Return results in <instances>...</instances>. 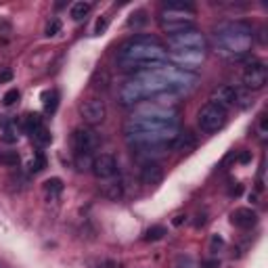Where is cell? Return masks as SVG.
Returning <instances> with one entry per match:
<instances>
[{
  "label": "cell",
  "mask_w": 268,
  "mask_h": 268,
  "mask_svg": "<svg viewBox=\"0 0 268 268\" xmlns=\"http://www.w3.org/2000/svg\"><path fill=\"white\" fill-rule=\"evenodd\" d=\"M195 84H197V76L195 74L164 63L155 69L134 74L130 80L124 82L120 88V103L134 105L149 97L187 95L195 88Z\"/></svg>",
  "instance_id": "obj_1"
},
{
  "label": "cell",
  "mask_w": 268,
  "mask_h": 268,
  "mask_svg": "<svg viewBox=\"0 0 268 268\" xmlns=\"http://www.w3.org/2000/svg\"><path fill=\"white\" fill-rule=\"evenodd\" d=\"M168 61V50L153 36H134L126 40L117 50V69L126 74H140L149 71Z\"/></svg>",
  "instance_id": "obj_2"
},
{
  "label": "cell",
  "mask_w": 268,
  "mask_h": 268,
  "mask_svg": "<svg viewBox=\"0 0 268 268\" xmlns=\"http://www.w3.org/2000/svg\"><path fill=\"white\" fill-rule=\"evenodd\" d=\"M214 40H216L218 52L226 57H243L252 46L254 34L252 27L243 21H228L216 27L214 32Z\"/></svg>",
  "instance_id": "obj_3"
},
{
  "label": "cell",
  "mask_w": 268,
  "mask_h": 268,
  "mask_svg": "<svg viewBox=\"0 0 268 268\" xmlns=\"http://www.w3.org/2000/svg\"><path fill=\"white\" fill-rule=\"evenodd\" d=\"M162 29L170 36L195 27V7L191 3H164L159 13Z\"/></svg>",
  "instance_id": "obj_4"
},
{
  "label": "cell",
  "mask_w": 268,
  "mask_h": 268,
  "mask_svg": "<svg viewBox=\"0 0 268 268\" xmlns=\"http://www.w3.org/2000/svg\"><path fill=\"white\" fill-rule=\"evenodd\" d=\"M226 117H228V111H224L222 107L214 103H205L197 113V126L203 134H214L224 128Z\"/></svg>",
  "instance_id": "obj_5"
},
{
  "label": "cell",
  "mask_w": 268,
  "mask_h": 268,
  "mask_svg": "<svg viewBox=\"0 0 268 268\" xmlns=\"http://www.w3.org/2000/svg\"><path fill=\"white\" fill-rule=\"evenodd\" d=\"M69 147L74 155H93V151L99 147V136L93 128L80 126L71 132L69 136Z\"/></svg>",
  "instance_id": "obj_6"
},
{
  "label": "cell",
  "mask_w": 268,
  "mask_h": 268,
  "mask_svg": "<svg viewBox=\"0 0 268 268\" xmlns=\"http://www.w3.org/2000/svg\"><path fill=\"white\" fill-rule=\"evenodd\" d=\"M168 44L172 50H205V36L199 29H185L181 34L168 36Z\"/></svg>",
  "instance_id": "obj_7"
},
{
  "label": "cell",
  "mask_w": 268,
  "mask_h": 268,
  "mask_svg": "<svg viewBox=\"0 0 268 268\" xmlns=\"http://www.w3.org/2000/svg\"><path fill=\"white\" fill-rule=\"evenodd\" d=\"M80 115L86 124L91 126H97V124H103L105 117H107V103L99 97H93V99H86L82 105H80Z\"/></svg>",
  "instance_id": "obj_8"
},
{
  "label": "cell",
  "mask_w": 268,
  "mask_h": 268,
  "mask_svg": "<svg viewBox=\"0 0 268 268\" xmlns=\"http://www.w3.org/2000/svg\"><path fill=\"white\" fill-rule=\"evenodd\" d=\"M241 82H243V86L247 88V91H262V88L266 86V82H268L266 65L260 63V61L249 63L243 71V76H241Z\"/></svg>",
  "instance_id": "obj_9"
},
{
  "label": "cell",
  "mask_w": 268,
  "mask_h": 268,
  "mask_svg": "<svg viewBox=\"0 0 268 268\" xmlns=\"http://www.w3.org/2000/svg\"><path fill=\"white\" fill-rule=\"evenodd\" d=\"M91 172L99 178V181H109V178H115L117 172H120L115 155H111V153H101L99 157H95Z\"/></svg>",
  "instance_id": "obj_10"
},
{
  "label": "cell",
  "mask_w": 268,
  "mask_h": 268,
  "mask_svg": "<svg viewBox=\"0 0 268 268\" xmlns=\"http://www.w3.org/2000/svg\"><path fill=\"white\" fill-rule=\"evenodd\" d=\"M237 97H239V88L224 84V86H218V88H214L212 91L210 103L218 105L224 111H228V109H233V107H237Z\"/></svg>",
  "instance_id": "obj_11"
},
{
  "label": "cell",
  "mask_w": 268,
  "mask_h": 268,
  "mask_svg": "<svg viewBox=\"0 0 268 268\" xmlns=\"http://www.w3.org/2000/svg\"><path fill=\"white\" fill-rule=\"evenodd\" d=\"M140 181H142V185H149V187H155V185H159L164 181V170H162V166H159L157 162H145L140 166Z\"/></svg>",
  "instance_id": "obj_12"
},
{
  "label": "cell",
  "mask_w": 268,
  "mask_h": 268,
  "mask_svg": "<svg viewBox=\"0 0 268 268\" xmlns=\"http://www.w3.org/2000/svg\"><path fill=\"white\" fill-rule=\"evenodd\" d=\"M230 222H233L237 228H252L258 224V214L252 207H237L233 214H230Z\"/></svg>",
  "instance_id": "obj_13"
},
{
  "label": "cell",
  "mask_w": 268,
  "mask_h": 268,
  "mask_svg": "<svg viewBox=\"0 0 268 268\" xmlns=\"http://www.w3.org/2000/svg\"><path fill=\"white\" fill-rule=\"evenodd\" d=\"M105 185L101 187V195L107 197L109 201H120L124 197V183L120 178H109V181H103Z\"/></svg>",
  "instance_id": "obj_14"
},
{
  "label": "cell",
  "mask_w": 268,
  "mask_h": 268,
  "mask_svg": "<svg viewBox=\"0 0 268 268\" xmlns=\"http://www.w3.org/2000/svg\"><path fill=\"white\" fill-rule=\"evenodd\" d=\"M195 147H197V140L191 132H178L176 138L172 140L170 151H181V153H191Z\"/></svg>",
  "instance_id": "obj_15"
},
{
  "label": "cell",
  "mask_w": 268,
  "mask_h": 268,
  "mask_svg": "<svg viewBox=\"0 0 268 268\" xmlns=\"http://www.w3.org/2000/svg\"><path fill=\"white\" fill-rule=\"evenodd\" d=\"M91 9H93L91 3H74V5H71V11H69V17L74 21H82L84 17L91 13Z\"/></svg>",
  "instance_id": "obj_16"
},
{
  "label": "cell",
  "mask_w": 268,
  "mask_h": 268,
  "mask_svg": "<svg viewBox=\"0 0 268 268\" xmlns=\"http://www.w3.org/2000/svg\"><path fill=\"white\" fill-rule=\"evenodd\" d=\"M44 193L48 195L50 199L59 197V195L63 193V181H61V178H48V181L44 183Z\"/></svg>",
  "instance_id": "obj_17"
},
{
  "label": "cell",
  "mask_w": 268,
  "mask_h": 268,
  "mask_svg": "<svg viewBox=\"0 0 268 268\" xmlns=\"http://www.w3.org/2000/svg\"><path fill=\"white\" fill-rule=\"evenodd\" d=\"M42 126V117L38 115V113H29V115H25V120H23V130L32 136L36 130H38Z\"/></svg>",
  "instance_id": "obj_18"
},
{
  "label": "cell",
  "mask_w": 268,
  "mask_h": 268,
  "mask_svg": "<svg viewBox=\"0 0 268 268\" xmlns=\"http://www.w3.org/2000/svg\"><path fill=\"white\" fill-rule=\"evenodd\" d=\"M0 166H5V168L19 166V153L17 151H0Z\"/></svg>",
  "instance_id": "obj_19"
},
{
  "label": "cell",
  "mask_w": 268,
  "mask_h": 268,
  "mask_svg": "<svg viewBox=\"0 0 268 268\" xmlns=\"http://www.w3.org/2000/svg\"><path fill=\"white\" fill-rule=\"evenodd\" d=\"M42 99H44V109H46V113H55L57 111V105H59V93L57 91L44 93Z\"/></svg>",
  "instance_id": "obj_20"
},
{
  "label": "cell",
  "mask_w": 268,
  "mask_h": 268,
  "mask_svg": "<svg viewBox=\"0 0 268 268\" xmlns=\"http://www.w3.org/2000/svg\"><path fill=\"white\" fill-rule=\"evenodd\" d=\"M44 168H46V157H44V153H42V151H36V153H34V159L29 162V172L38 174V172H42Z\"/></svg>",
  "instance_id": "obj_21"
},
{
  "label": "cell",
  "mask_w": 268,
  "mask_h": 268,
  "mask_svg": "<svg viewBox=\"0 0 268 268\" xmlns=\"http://www.w3.org/2000/svg\"><path fill=\"white\" fill-rule=\"evenodd\" d=\"M32 138H34V142H36V145H38V147H46L48 145V142L52 140V136H50V132L44 128V126H40L38 130H36L34 134H32Z\"/></svg>",
  "instance_id": "obj_22"
},
{
  "label": "cell",
  "mask_w": 268,
  "mask_h": 268,
  "mask_svg": "<svg viewBox=\"0 0 268 268\" xmlns=\"http://www.w3.org/2000/svg\"><path fill=\"white\" fill-rule=\"evenodd\" d=\"M147 23V17H145V11H136L130 15V19H128V25L130 27H140V25H145Z\"/></svg>",
  "instance_id": "obj_23"
},
{
  "label": "cell",
  "mask_w": 268,
  "mask_h": 268,
  "mask_svg": "<svg viewBox=\"0 0 268 268\" xmlns=\"http://www.w3.org/2000/svg\"><path fill=\"white\" fill-rule=\"evenodd\" d=\"M164 235H166V228H164V226H151V228L147 230L145 239H147V241H159V239H164Z\"/></svg>",
  "instance_id": "obj_24"
},
{
  "label": "cell",
  "mask_w": 268,
  "mask_h": 268,
  "mask_svg": "<svg viewBox=\"0 0 268 268\" xmlns=\"http://www.w3.org/2000/svg\"><path fill=\"white\" fill-rule=\"evenodd\" d=\"M93 162L95 159H91V155H76V166L84 172V170H91L93 168Z\"/></svg>",
  "instance_id": "obj_25"
},
{
  "label": "cell",
  "mask_w": 268,
  "mask_h": 268,
  "mask_svg": "<svg viewBox=\"0 0 268 268\" xmlns=\"http://www.w3.org/2000/svg\"><path fill=\"white\" fill-rule=\"evenodd\" d=\"M17 101H19V91H17V88H11V91H7L5 97H3V103H5L7 107L15 105Z\"/></svg>",
  "instance_id": "obj_26"
},
{
  "label": "cell",
  "mask_w": 268,
  "mask_h": 268,
  "mask_svg": "<svg viewBox=\"0 0 268 268\" xmlns=\"http://www.w3.org/2000/svg\"><path fill=\"white\" fill-rule=\"evenodd\" d=\"M222 245H224L222 237H218V235H212V239H210V252H212V254H216L218 249H222Z\"/></svg>",
  "instance_id": "obj_27"
},
{
  "label": "cell",
  "mask_w": 268,
  "mask_h": 268,
  "mask_svg": "<svg viewBox=\"0 0 268 268\" xmlns=\"http://www.w3.org/2000/svg\"><path fill=\"white\" fill-rule=\"evenodd\" d=\"M61 32V21L59 19H52L48 25H46V36H57Z\"/></svg>",
  "instance_id": "obj_28"
},
{
  "label": "cell",
  "mask_w": 268,
  "mask_h": 268,
  "mask_svg": "<svg viewBox=\"0 0 268 268\" xmlns=\"http://www.w3.org/2000/svg\"><path fill=\"white\" fill-rule=\"evenodd\" d=\"M258 134L262 140H266V134H268V128H266V115H260V122H258Z\"/></svg>",
  "instance_id": "obj_29"
},
{
  "label": "cell",
  "mask_w": 268,
  "mask_h": 268,
  "mask_svg": "<svg viewBox=\"0 0 268 268\" xmlns=\"http://www.w3.org/2000/svg\"><path fill=\"white\" fill-rule=\"evenodd\" d=\"M107 23H109V19H107V17H101V19L97 21V25H95V34H97V36L103 34V32L107 29Z\"/></svg>",
  "instance_id": "obj_30"
},
{
  "label": "cell",
  "mask_w": 268,
  "mask_h": 268,
  "mask_svg": "<svg viewBox=\"0 0 268 268\" xmlns=\"http://www.w3.org/2000/svg\"><path fill=\"white\" fill-rule=\"evenodd\" d=\"M0 34H3V36H11L13 34V25L7 19H0Z\"/></svg>",
  "instance_id": "obj_31"
},
{
  "label": "cell",
  "mask_w": 268,
  "mask_h": 268,
  "mask_svg": "<svg viewBox=\"0 0 268 268\" xmlns=\"http://www.w3.org/2000/svg\"><path fill=\"white\" fill-rule=\"evenodd\" d=\"M249 159H252V153H249V151H243V153L239 155V162H241V164H247Z\"/></svg>",
  "instance_id": "obj_32"
},
{
  "label": "cell",
  "mask_w": 268,
  "mask_h": 268,
  "mask_svg": "<svg viewBox=\"0 0 268 268\" xmlns=\"http://www.w3.org/2000/svg\"><path fill=\"white\" fill-rule=\"evenodd\" d=\"M11 78H13V74H11L9 69H5L3 74H0V82H7V80H11Z\"/></svg>",
  "instance_id": "obj_33"
},
{
  "label": "cell",
  "mask_w": 268,
  "mask_h": 268,
  "mask_svg": "<svg viewBox=\"0 0 268 268\" xmlns=\"http://www.w3.org/2000/svg\"><path fill=\"white\" fill-rule=\"evenodd\" d=\"M183 218H185V216H176V218H174V224L178 226V224H181V222H183Z\"/></svg>",
  "instance_id": "obj_34"
},
{
  "label": "cell",
  "mask_w": 268,
  "mask_h": 268,
  "mask_svg": "<svg viewBox=\"0 0 268 268\" xmlns=\"http://www.w3.org/2000/svg\"><path fill=\"white\" fill-rule=\"evenodd\" d=\"M0 268H3V266H0Z\"/></svg>",
  "instance_id": "obj_35"
}]
</instances>
